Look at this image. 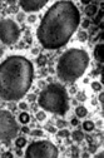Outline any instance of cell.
Masks as SVG:
<instances>
[{
	"mask_svg": "<svg viewBox=\"0 0 104 158\" xmlns=\"http://www.w3.org/2000/svg\"><path fill=\"white\" fill-rule=\"evenodd\" d=\"M45 118H47V114H45V112L41 110V112H38V113H37V119L38 121H44Z\"/></svg>",
	"mask_w": 104,
	"mask_h": 158,
	"instance_id": "d6986e66",
	"label": "cell"
},
{
	"mask_svg": "<svg viewBox=\"0 0 104 158\" xmlns=\"http://www.w3.org/2000/svg\"><path fill=\"white\" fill-rule=\"evenodd\" d=\"M19 124L9 110H0V141H11L17 138Z\"/></svg>",
	"mask_w": 104,
	"mask_h": 158,
	"instance_id": "8992f818",
	"label": "cell"
},
{
	"mask_svg": "<svg viewBox=\"0 0 104 158\" xmlns=\"http://www.w3.org/2000/svg\"><path fill=\"white\" fill-rule=\"evenodd\" d=\"M47 4H48V0H20L19 1V6L25 13L38 11L41 8H44Z\"/></svg>",
	"mask_w": 104,
	"mask_h": 158,
	"instance_id": "ba28073f",
	"label": "cell"
},
{
	"mask_svg": "<svg viewBox=\"0 0 104 158\" xmlns=\"http://www.w3.org/2000/svg\"><path fill=\"white\" fill-rule=\"evenodd\" d=\"M71 137H73V139L77 141V142H80V141L84 139V134L82 131H74L73 133H71Z\"/></svg>",
	"mask_w": 104,
	"mask_h": 158,
	"instance_id": "7c38bea8",
	"label": "cell"
},
{
	"mask_svg": "<svg viewBox=\"0 0 104 158\" xmlns=\"http://www.w3.org/2000/svg\"><path fill=\"white\" fill-rule=\"evenodd\" d=\"M38 104L47 112L64 116L69 109V97L67 89L59 83L48 84L39 94Z\"/></svg>",
	"mask_w": 104,
	"mask_h": 158,
	"instance_id": "277c9868",
	"label": "cell"
},
{
	"mask_svg": "<svg viewBox=\"0 0 104 158\" xmlns=\"http://www.w3.org/2000/svg\"><path fill=\"white\" fill-rule=\"evenodd\" d=\"M94 158H104V152L102 151V152H99V153H97V156L94 157Z\"/></svg>",
	"mask_w": 104,
	"mask_h": 158,
	"instance_id": "484cf974",
	"label": "cell"
},
{
	"mask_svg": "<svg viewBox=\"0 0 104 158\" xmlns=\"http://www.w3.org/2000/svg\"><path fill=\"white\" fill-rule=\"evenodd\" d=\"M71 124H73V126H78V118H73V119H71Z\"/></svg>",
	"mask_w": 104,
	"mask_h": 158,
	"instance_id": "f546056e",
	"label": "cell"
},
{
	"mask_svg": "<svg viewBox=\"0 0 104 158\" xmlns=\"http://www.w3.org/2000/svg\"><path fill=\"white\" fill-rule=\"evenodd\" d=\"M83 129L87 132H92L94 129V123L92 121H85L83 123Z\"/></svg>",
	"mask_w": 104,
	"mask_h": 158,
	"instance_id": "5bb4252c",
	"label": "cell"
},
{
	"mask_svg": "<svg viewBox=\"0 0 104 158\" xmlns=\"http://www.w3.org/2000/svg\"><path fill=\"white\" fill-rule=\"evenodd\" d=\"M1 54H3V52H1V50H0V55H1Z\"/></svg>",
	"mask_w": 104,
	"mask_h": 158,
	"instance_id": "d6a6232c",
	"label": "cell"
},
{
	"mask_svg": "<svg viewBox=\"0 0 104 158\" xmlns=\"http://www.w3.org/2000/svg\"><path fill=\"white\" fill-rule=\"evenodd\" d=\"M82 25H83V28H88V26H89V20H84L82 23Z\"/></svg>",
	"mask_w": 104,
	"mask_h": 158,
	"instance_id": "83f0119b",
	"label": "cell"
},
{
	"mask_svg": "<svg viewBox=\"0 0 104 158\" xmlns=\"http://www.w3.org/2000/svg\"><path fill=\"white\" fill-rule=\"evenodd\" d=\"M34 79V67L28 58L10 55L0 64V98L6 102L20 100L27 95Z\"/></svg>",
	"mask_w": 104,
	"mask_h": 158,
	"instance_id": "7a4b0ae2",
	"label": "cell"
},
{
	"mask_svg": "<svg viewBox=\"0 0 104 158\" xmlns=\"http://www.w3.org/2000/svg\"><path fill=\"white\" fill-rule=\"evenodd\" d=\"M58 127H59V128H63L64 126H65V122H63V121H58Z\"/></svg>",
	"mask_w": 104,
	"mask_h": 158,
	"instance_id": "d4e9b609",
	"label": "cell"
},
{
	"mask_svg": "<svg viewBox=\"0 0 104 158\" xmlns=\"http://www.w3.org/2000/svg\"><path fill=\"white\" fill-rule=\"evenodd\" d=\"M89 65V54L79 48L68 49L57 64V75L64 83H73L85 73Z\"/></svg>",
	"mask_w": 104,
	"mask_h": 158,
	"instance_id": "3957f363",
	"label": "cell"
},
{
	"mask_svg": "<svg viewBox=\"0 0 104 158\" xmlns=\"http://www.w3.org/2000/svg\"><path fill=\"white\" fill-rule=\"evenodd\" d=\"M21 131L24 132V133H29V132H30V131H29V128H28L27 126H24V127H23V128H21Z\"/></svg>",
	"mask_w": 104,
	"mask_h": 158,
	"instance_id": "4dcf8cb0",
	"label": "cell"
},
{
	"mask_svg": "<svg viewBox=\"0 0 104 158\" xmlns=\"http://www.w3.org/2000/svg\"><path fill=\"white\" fill-rule=\"evenodd\" d=\"M37 63H38V65H40V67H44V65L47 64V57L40 54L38 57V59H37Z\"/></svg>",
	"mask_w": 104,
	"mask_h": 158,
	"instance_id": "2e32d148",
	"label": "cell"
},
{
	"mask_svg": "<svg viewBox=\"0 0 104 158\" xmlns=\"http://www.w3.org/2000/svg\"><path fill=\"white\" fill-rule=\"evenodd\" d=\"M59 151L50 141H37L30 143L25 151V158H58Z\"/></svg>",
	"mask_w": 104,
	"mask_h": 158,
	"instance_id": "5b68a950",
	"label": "cell"
},
{
	"mask_svg": "<svg viewBox=\"0 0 104 158\" xmlns=\"http://www.w3.org/2000/svg\"><path fill=\"white\" fill-rule=\"evenodd\" d=\"M58 136H59V137H64V138L69 137L70 136V132L68 131V129H61V131L58 132Z\"/></svg>",
	"mask_w": 104,
	"mask_h": 158,
	"instance_id": "ac0fdd59",
	"label": "cell"
},
{
	"mask_svg": "<svg viewBox=\"0 0 104 158\" xmlns=\"http://www.w3.org/2000/svg\"><path fill=\"white\" fill-rule=\"evenodd\" d=\"M97 11H98V8H97V5H94V4H89V5H87V8H85V14L88 16H94L97 14Z\"/></svg>",
	"mask_w": 104,
	"mask_h": 158,
	"instance_id": "8fae6325",
	"label": "cell"
},
{
	"mask_svg": "<svg viewBox=\"0 0 104 158\" xmlns=\"http://www.w3.org/2000/svg\"><path fill=\"white\" fill-rule=\"evenodd\" d=\"M103 99H104V93L102 92V93L99 94V102H100V103H102V105H103Z\"/></svg>",
	"mask_w": 104,
	"mask_h": 158,
	"instance_id": "f1b7e54d",
	"label": "cell"
},
{
	"mask_svg": "<svg viewBox=\"0 0 104 158\" xmlns=\"http://www.w3.org/2000/svg\"><path fill=\"white\" fill-rule=\"evenodd\" d=\"M79 39H80L82 42L87 40V33H85V31H80V33H79Z\"/></svg>",
	"mask_w": 104,
	"mask_h": 158,
	"instance_id": "7402d4cb",
	"label": "cell"
},
{
	"mask_svg": "<svg viewBox=\"0 0 104 158\" xmlns=\"http://www.w3.org/2000/svg\"><path fill=\"white\" fill-rule=\"evenodd\" d=\"M103 49H104L103 43L97 44L95 48H94V58H95V60L99 62V63H103Z\"/></svg>",
	"mask_w": 104,
	"mask_h": 158,
	"instance_id": "9c48e42d",
	"label": "cell"
},
{
	"mask_svg": "<svg viewBox=\"0 0 104 158\" xmlns=\"http://www.w3.org/2000/svg\"><path fill=\"white\" fill-rule=\"evenodd\" d=\"M28 99L33 102V100H35V99H37V95H34V94H30V95H29V97H28Z\"/></svg>",
	"mask_w": 104,
	"mask_h": 158,
	"instance_id": "4316f807",
	"label": "cell"
},
{
	"mask_svg": "<svg viewBox=\"0 0 104 158\" xmlns=\"http://www.w3.org/2000/svg\"><path fill=\"white\" fill-rule=\"evenodd\" d=\"M35 20H37V16H35V15H30V16L28 18V21H29V23H34Z\"/></svg>",
	"mask_w": 104,
	"mask_h": 158,
	"instance_id": "cb8c5ba5",
	"label": "cell"
},
{
	"mask_svg": "<svg viewBox=\"0 0 104 158\" xmlns=\"http://www.w3.org/2000/svg\"><path fill=\"white\" fill-rule=\"evenodd\" d=\"M19 108H20V109H23V110H25L28 108V104L27 103H24V102H21L20 104H19Z\"/></svg>",
	"mask_w": 104,
	"mask_h": 158,
	"instance_id": "603a6c76",
	"label": "cell"
},
{
	"mask_svg": "<svg viewBox=\"0 0 104 158\" xmlns=\"http://www.w3.org/2000/svg\"><path fill=\"white\" fill-rule=\"evenodd\" d=\"M79 23L80 13L73 1H55L41 18L37 29L38 40L45 49H59L70 40Z\"/></svg>",
	"mask_w": 104,
	"mask_h": 158,
	"instance_id": "6da1fadb",
	"label": "cell"
},
{
	"mask_svg": "<svg viewBox=\"0 0 104 158\" xmlns=\"http://www.w3.org/2000/svg\"><path fill=\"white\" fill-rule=\"evenodd\" d=\"M92 88L95 92H100V90H102V83H99V82H93V83H92Z\"/></svg>",
	"mask_w": 104,
	"mask_h": 158,
	"instance_id": "e0dca14e",
	"label": "cell"
},
{
	"mask_svg": "<svg viewBox=\"0 0 104 158\" xmlns=\"http://www.w3.org/2000/svg\"><path fill=\"white\" fill-rule=\"evenodd\" d=\"M25 144H27V139H25L24 137H19V138H17V141H15V146L18 148H23Z\"/></svg>",
	"mask_w": 104,
	"mask_h": 158,
	"instance_id": "9a60e30c",
	"label": "cell"
},
{
	"mask_svg": "<svg viewBox=\"0 0 104 158\" xmlns=\"http://www.w3.org/2000/svg\"><path fill=\"white\" fill-rule=\"evenodd\" d=\"M49 132H51V133H54V132H55V128H53V127H49Z\"/></svg>",
	"mask_w": 104,
	"mask_h": 158,
	"instance_id": "1f68e13d",
	"label": "cell"
},
{
	"mask_svg": "<svg viewBox=\"0 0 104 158\" xmlns=\"http://www.w3.org/2000/svg\"><path fill=\"white\" fill-rule=\"evenodd\" d=\"M75 114H77V118H84L88 114V110L84 105H78L75 108Z\"/></svg>",
	"mask_w": 104,
	"mask_h": 158,
	"instance_id": "30bf717a",
	"label": "cell"
},
{
	"mask_svg": "<svg viewBox=\"0 0 104 158\" xmlns=\"http://www.w3.org/2000/svg\"><path fill=\"white\" fill-rule=\"evenodd\" d=\"M19 121H20L23 124H28L29 121H30V116H29L27 112H23V113H20V116H19Z\"/></svg>",
	"mask_w": 104,
	"mask_h": 158,
	"instance_id": "4fadbf2b",
	"label": "cell"
},
{
	"mask_svg": "<svg viewBox=\"0 0 104 158\" xmlns=\"http://www.w3.org/2000/svg\"><path fill=\"white\" fill-rule=\"evenodd\" d=\"M30 134H31V136H34V137L43 136V131H40V129H35V131H31V132H30Z\"/></svg>",
	"mask_w": 104,
	"mask_h": 158,
	"instance_id": "ffe728a7",
	"label": "cell"
},
{
	"mask_svg": "<svg viewBox=\"0 0 104 158\" xmlns=\"http://www.w3.org/2000/svg\"><path fill=\"white\" fill-rule=\"evenodd\" d=\"M1 158H13V153L9 152V151H6V152H4L1 154Z\"/></svg>",
	"mask_w": 104,
	"mask_h": 158,
	"instance_id": "44dd1931",
	"label": "cell"
},
{
	"mask_svg": "<svg viewBox=\"0 0 104 158\" xmlns=\"http://www.w3.org/2000/svg\"><path fill=\"white\" fill-rule=\"evenodd\" d=\"M20 37L19 25L11 19H1L0 20V40L6 45L15 44Z\"/></svg>",
	"mask_w": 104,
	"mask_h": 158,
	"instance_id": "52a82bcc",
	"label": "cell"
}]
</instances>
